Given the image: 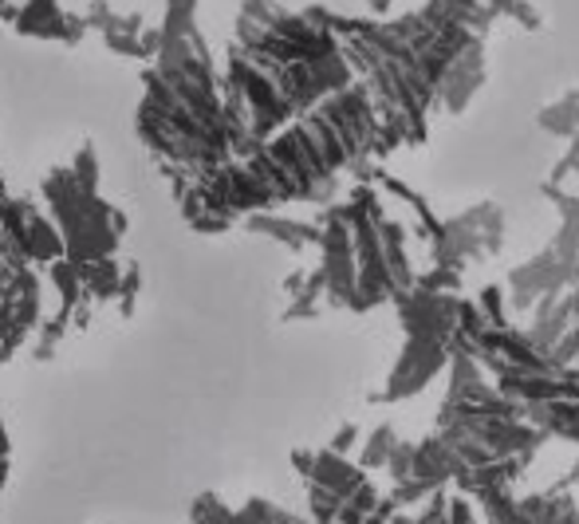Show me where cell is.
Segmentation results:
<instances>
[{
	"instance_id": "6da1fadb",
	"label": "cell",
	"mask_w": 579,
	"mask_h": 524,
	"mask_svg": "<svg viewBox=\"0 0 579 524\" xmlns=\"http://www.w3.org/2000/svg\"><path fill=\"white\" fill-rule=\"evenodd\" d=\"M229 509L218 501L213 493H206V497H197V504H194V513H189V524H229Z\"/></svg>"
},
{
	"instance_id": "7a4b0ae2",
	"label": "cell",
	"mask_w": 579,
	"mask_h": 524,
	"mask_svg": "<svg viewBox=\"0 0 579 524\" xmlns=\"http://www.w3.org/2000/svg\"><path fill=\"white\" fill-rule=\"evenodd\" d=\"M9 458V434H4V426H0V462Z\"/></svg>"
}]
</instances>
